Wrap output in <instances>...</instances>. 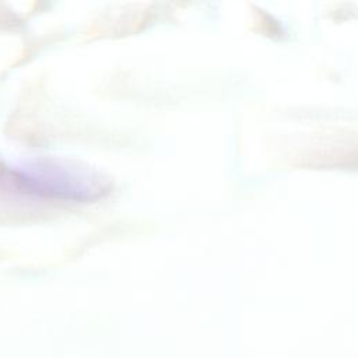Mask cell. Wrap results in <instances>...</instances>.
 <instances>
[{"instance_id":"cell-1","label":"cell","mask_w":358,"mask_h":358,"mask_svg":"<svg viewBox=\"0 0 358 358\" xmlns=\"http://www.w3.org/2000/svg\"><path fill=\"white\" fill-rule=\"evenodd\" d=\"M6 179L21 193L62 200H91L106 190L98 176L53 164L11 169Z\"/></svg>"}]
</instances>
